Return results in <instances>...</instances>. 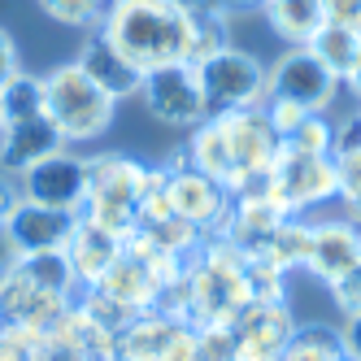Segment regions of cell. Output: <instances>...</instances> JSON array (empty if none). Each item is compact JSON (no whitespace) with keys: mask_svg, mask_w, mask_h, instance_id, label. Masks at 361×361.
Here are the masks:
<instances>
[{"mask_svg":"<svg viewBox=\"0 0 361 361\" xmlns=\"http://www.w3.org/2000/svg\"><path fill=\"white\" fill-rule=\"evenodd\" d=\"M188 166L218 178V183L244 200V196H270V166L283 152V140L270 126L266 109H226L209 114L200 126H192Z\"/></svg>","mask_w":361,"mask_h":361,"instance_id":"cell-1","label":"cell"},{"mask_svg":"<svg viewBox=\"0 0 361 361\" xmlns=\"http://www.w3.org/2000/svg\"><path fill=\"white\" fill-rule=\"evenodd\" d=\"M192 27L196 9L178 0H114L100 22V35L148 74L178 61L192 66Z\"/></svg>","mask_w":361,"mask_h":361,"instance_id":"cell-2","label":"cell"},{"mask_svg":"<svg viewBox=\"0 0 361 361\" xmlns=\"http://www.w3.org/2000/svg\"><path fill=\"white\" fill-rule=\"evenodd\" d=\"M161 170H148L135 157H122V152H100V157H87V196L79 218L96 222L114 231L118 240H126L135 231L140 218V200L144 192L157 183Z\"/></svg>","mask_w":361,"mask_h":361,"instance_id":"cell-3","label":"cell"},{"mask_svg":"<svg viewBox=\"0 0 361 361\" xmlns=\"http://www.w3.org/2000/svg\"><path fill=\"white\" fill-rule=\"evenodd\" d=\"M114 114H118V100L100 92L79 70V61L53 66L44 74V118L61 131L66 144L100 140L114 126Z\"/></svg>","mask_w":361,"mask_h":361,"instance_id":"cell-4","label":"cell"},{"mask_svg":"<svg viewBox=\"0 0 361 361\" xmlns=\"http://www.w3.org/2000/svg\"><path fill=\"white\" fill-rule=\"evenodd\" d=\"M196 79L204 92V109L226 114V109H257L266 105V66L244 48H222L196 66Z\"/></svg>","mask_w":361,"mask_h":361,"instance_id":"cell-5","label":"cell"},{"mask_svg":"<svg viewBox=\"0 0 361 361\" xmlns=\"http://www.w3.org/2000/svg\"><path fill=\"white\" fill-rule=\"evenodd\" d=\"M340 87H344V79L331 74L314 57V48H305V44L279 53V61L266 66V96L292 100V105H300L309 114H326L335 105V96H340Z\"/></svg>","mask_w":361,"mask_h":361,"instance_id":"cell-6","label":"cell"},{"mask_svg":"<svg viewBox=\"0 0 361 361\" xmlns=\"http://www.w3.org/2000/svg\"><path fill=\"white\" fill-rule=\"evenodd\" d=\"M140 100L161 126H174V131H192V126H200L204 118H209L200 79H196V66H188V61L148 70L144 83H140Z\"/></svg>","mask_w":361,"mask_h":361,"instance_id":"cell-7","label":"cell"},{"mask_svg":"<svg viewBox=\"0 0 361 361\" xmlns=\"http://www.w3.org/2000/svg\"><path fill=\"white\" fill-rule=\"evenodd\" d=\"M335 196V157H309V152L283 148L270 166V200L288 218H296L309 204H322Z\"/></svg>","mask_w":361,"mask_h":361,"instance_id":"cell-8","label":"cell"},{"mask_svg":"<svg viewBox=\"0 0 361 361\" xmlns=\"http://www.w3.org/2000/svg\"><path fill=\"white\" fill-rule=\"evenodd\" d=\"M166 174V200H170V209L192 222L200 235H218L226 214H231V204H235V196H231L218 178L209 174H200L192 166H161Z\"/></svg>","mask_w":361,"mask_h":361,"instance_id":"cell-9","label":"cell"},{"mask_svg":"<svg viewBox=\"0 0 361 361\" xmlns=\"http://www.w3.org/2000/svg\"><path fill=\"white\" fill-rule=\"evenodd\" d=\"M70 296L44 292L39 283H31L18 266L9 274H0V326L5 331H31V335H53L61 318L70 314Z\"/></svg>","mask_w":361,"mask_h":361,"instance_id":"cell-10","label":"cell"},{"mask_svg":"<svg viewBox=\"0 0 361 361\" xmlns=\"http://www.w3.org/2000/svg\"><path fill=\"white\" fill-rule=\"evenodd\" d=\"M231 340H235V357L240 361H279L283 348H288V340L296 335V318L288 300H248L235 318L226 322Z\"/></svg>","mask_w":361,"mask_h":361,"instance_id":"cell-11","label":"cell"},{"mask_svg":"<svg viewBox=\"0 0 361 361\" xmlns=\"http://www.w3.org/2000/svg\"><path fill=\"white\" fill-rule=\"evenodd\" d=\"M18 192L27 200L79 214L83 196H87V157L61 148V152H53V157H44L39 166H31L27 174H18Z\"/></svg>","mask_w":361,"mask_h":361,"instance_id":"cell-12","label":"cell"},{"mask_svg":"<svg viewBox=\"0 0 361 361\" xmlns=\"http://www.w3.org/2000/svg\"><path fill=\"white\" fill-rule=\"evenodd\" d=\"M5 226L22 252H48V248H66L74 226H79V214L74 209H53V204H39L18 196L13 209L5 214Z\"/></svg>","mask_w":361,"mask_h":361,"instance_id":"cell-13","label":"cell"},{"mask_svg":"<svg viewBox=\"0 0 361 361\" xmlns=\"http://www.w3.org/2000/svg\"><path fill=\"white\" fill-rule=\"evenodd\" d=\"M361 266V222L335 218V222H314V235H309V262L305 270L322 279L326 288L340 283L344 274H353Z\"/></svg>","mask_w":361,"mask_h":361,"instance_id":"cell-14","label":"cell"},{"mask_svg":"<svg viewBox=\"0 0 361 361\" xmlns=\"http://www.w3.org/2000/svg\"><path fill=\"white\" fill-rule=\"evenodd\" d=\"M79 70H83L105 96H114V100L140 96V83H144V70H140L131 57H122L100 31H92V35L83 39V48H79Z\"/></svg>","mask_w":361,"mask_h":361,"instance_id":"cell-15","label":"cell"},{"mask_svg":"<svg viewBox=\"0 0 361 361\" xmlns=\"http://www.w3.org/2000/svg\"><path fill=\"white\" fill-rule=\"evenodd\" d=\"M66 140L48 118H31V122H13L0 126V174H27L31 166H39L44 157L61 152Z\"/></svg>","mask_w":361,"mask_h":361,"instance_id":"cell-16","label":"cell"},{"mask_svg":"<svg viewBox=\"0 0 361 361\" xmlns=\"http://www.w3.org/2000/svg\"><path fill=\"white\" fill-rule=\"evenodd\" d=\"M283 218H288V214H283L270 196H244V200L231 204V214H226V222H222L218 235L226 244H235L244 257H262L266 244L274 240V231H279Z\"/></svg>","mask_w":361,"mask_h":361,"instance_id":"cell-17","label":"cell"},{"mask_svg":"<svg viewBox=\"0 0 361 361\" xmlns=\"http://www.w3.org/2000/svg\"><path fill=\"white\" fill-rule=\"evenodd\" d=\"M66 257H70V270L79 279V288H96V283L105 279V270L122 257V240L114 231L79 218V226H74V235L66 244Z\"/></svg>","mask_w":361,"mask_h":361,"instance_id":"cell-18","label":"cell"},{"mask_svg":"<svg viewBox=\"0 0 361 361\" xmlns=\"http://www.w3.org/2000/svg\"><path fill=\"white\" fill-rule=\"evenodd\" d=\"M96 292H105L118 305H131V309H157V300H161V279L152 274L148 262H140L135 252L122 248V257L105 270V279L96 283Z\"/></svg>","mask_w":361,"mask_h":361,"instance_id":"cell-19","label":"cell"},{"mask_svg":"<svg viewBox=\"0 0 361 361\" xmlns=\"http://www.w3.org/2000/svg\"><path fill=\"white\" fill-rule=\"evenodd\" d=\"M178 326L183 322H174L161 309H144L140 318H131L118 331V361H157Z\"/></svg>","mask_w":361,"mask_h":361,"instance_id":"cell-20","label":"cell"},{"mask_svg":"<svg viewBox=\"0 0 361 361\" xmlns=\"http://www.w3.org/2000/svg\"><path fill=\"white\" fill-rule=\"evenodd\" d=\"M262 13H266V22H270V31L288 44V48L309 44V39L322 31V22H326L322 0H266Z\"/></svg>","mask_w":361,"mask_h":361,"instance_id":"cell-21","label":"cell"},{"mask_svg":"<svg viewBox=\"0 0 361 361\" xmlns=\"http://www.w3.org/2000/svg\"><path fill=\"white\" fill-rule=\"evenodd\" d=\"M18 270L27 274L31 283H39L44 292H57V296H70V300H79V279H74L70 270V257L66 248H48V252H22V262Z\"/></svg>","mask_w":361,"mask_h":361,"instance_id":"cell-22","label":"cell"},{"mask_svg":"<svg viewBox=\"0 0 361 361\" xmlns=\"http://www.w3.org/2000/svg\"><path fill=\"white\" fill-rule=\"evenodd\" d=\"M44 118V74L18 70L13 79L0 83V126Z\"/></svg>","mask_w":361,"mask_h":361,"instance_id":"cell-23","label":"cell"},{"mask_svg":"<svg viewBox=\"0 0 361 361\" xmlns=\"http://www.w3.org/2000/svg\"><path fill=\"white\" fill-rule=\"evenodd\" d=\"M309 235H314V222H300V218H283L279 231H274V240L266 244V262H274L283 274L288 270H305L309 262Z\"/></svg>","mask_w":361,"mask_h":361,"instance_id":"cell-24","label":"cell"},{"mask_svg":"<svg viewBox=\"0 0 361 361\" xmlns=\"http://www.w3.org/2000/svg\"><path fill=\"white\" fill-rule=\"evenodd\" d=\"M305 48H314V57L331 70V74H344L353 70V61H357V53H361V35L357 31H348V27H335V22H322V31L309 39Z\"/></svg>","mask_w":361,"mask_h":361,"instance_id":"cell-25","label":"cell"},{"mask_svg":"<svg viewBox=\"0 0 361 361\" xmlns=\"http://www.w3.org/2000/svg\"><path fill=\"white\" fill-rule=\"evenodd\" d=\"M279 361H344L340 348V331H326V326H296V335L288 340Z\"/></svg>","mask_w":361,"mask_h":361,"instance_id":"cell-26","label":"cell"},{"mask_svg":"<svg viewBox=\"0 0 361 361\" xmlns=\"http://www.w3.org/2000/svg\"><path fill=\"white\" fill-rule=\"evenodd\" d=\"M114 0H39V9L61 22V27H74V31H100Z\"/></svg>","mask_w":361,"mask_h":361,"instance_id":"cell-27","label":"cell"},{"mask_svg":"<svg viewBox=\"0 0 361 361\" xmlns=\"http://www.w3.org/2000/svg\"><path fill=\"white\" fill-rule=\"evenodd\" d=\"M231 48V18L209 13V9H196V27H192V66H200L204 57Z\"/></svg>","mask_w":361,"mask_h":361,"instance_id":"cell-28","label":"cell"},{"mask_svg":"<svg viewBox=\"0 0 361 361\" xmlns=\"http://www.w3.org/2000/svg\"><path fill=\"white\" fill-rule=\"evenodd\" d=\"M244 283H248V300H288V283H283V270L266 257H244Z\"/></svg>","mask_w":361,"mask_h":361,"instance_id":"cell-29","label":"cell"},{"mask_svg":"<svg viewBox=\"0 0 361 361\" xmlns=\"http://www.w3.org/2000/svg\"><path fill=\"white\" fill-rule=\"evenodd\" d=\"M283 148L309 152V157H331V122H326V114H305L292 131L283 135Z\"/></svg>","mask_w":361,"mask_h":361,"instance_id":"cell-30","label":"cell"},{"mask_svg":"<svg viewBox=\"0 0 361 361\" xmlns=\"http://www.w3.org/2000/svg\"><path fill=\"white\" fill-rule=\"evenodd\" d=\"M335 196H340L348 209L361 218V152L335 157Z\"/></svg>","mask_w":361,"mask_h":361,"instance_id":"cell-31","label":"cell"},{"mask_svg":"<svg viewBox=\"0 0 361 361\" xmlns=\"http://www.w3.org/2000/svg\"><path fill=\"white\" fill-rule=\"evenodd\" d=\"M196 361H240L226 326H196Z\"/></svg>","mask_w":361,"mask_h":361,"instance_id":"cell-32","label":"cell"},{"mask_svg":"<svg viewBox=\"0 0 361 361\" xmlns=\"http://www.w3.org/2000/svg\"><path fill=\"white\" fill-rule=\"evenodd\" d=\"M348 152H361V109L331 126V157H348Z\"/></svg>","mask_w":361,"mask_h":361,"instance_id":"cell-33","label":"cell"},{"mask_svg":"<svg viewBox=\"0 0 361 361\" xmlns=\"http://www.w3.org/2000/svg\"><path fill=\"white\" fill-rule=\"evenodd\" d=\"M39 340H44V335H31V331H5V326H0V361H35Z\"/></svg>","mask_w":361,"mask_h":361,"instance_id":"cell-34","label":"cell"},{"mask_svg":"<svg viewBox=\"0 0 361 361\" xmlns=\"http://www.w3.org/2000/svg\"><path fill=\"white\" fill-rule=\"evenodd\" d=\"M331 300L340 314H361V266L353 274H344L340 283H331Z\"/></svg>","mask_w":361,"mask_h":361,"instance_id":"cell-35","label":"cell"},{"mask_svg":"<svg viewBox=\"0 0 361 361\" xmlns=\"http://www.w3.org/2000/svg\"><path fill=\"white\" fill-rule=\"evenodd\" d=\"M262 109H266V118H270V126H274V131H279V140H283V135H288V131H292V126H296V122H300V118L309 114V109H300V105H292V100H274V96H266V105H262Z\"/></svg>","mask_w":361,"mask_h":361,"instance_id":"cell-36","label":"cell"},{"mask_svg":"<svg viewBox=\"0 0 361 361\" xmlns=\"http://www.w3.org/2000/svg\"><path fill=\"white\" fill-rule=\"evenodd\" d=\"M35 361H92L79 344H70L61 340V335H44L39 348H35Z\"/></svg>","mask_w":361,"mask_h":361,"instance_id":"cell-37","label":"cell"},{"mask_svg":"<svg viewBox=\"0 0 361 361\" xmlns=\"http://www.w3.org/2000/svg\"><path fill=\"white\" fill-rule=\"evenodd\" d=\"M322 13L335 27H348L361 35V0H322Z\"/></svg>","mask_w":361,"mask_h":361,"instance_id":"cell-38","label":"cell"},{"mask_svg":"<svg viewBox=\"0 0 361 361\" xmlns=\"http://www.w3.org/2000/svg\"><path fill=\"white\" fill-rule=\"evenodd\" d=\"M157 361H196V326H178L174 331V340L166 344V353L157 357Z\"/></svg>","mask_w":361,"mask_h":361,"instance_id":"cell-39","label":"cell"},{"mask_svg":"<svg viewBox=\"0 0 361 361\" xmlns=\"http://www.w3.org/2000/svg\"><path fill=\"white\" fill-rule=\"evenodd\" d=\"M340 348L348 361H361V314H348L340 326Z\"/></svg>","mask_w":361,"mask_h":361,"instance_id":"cell-40","label":"cell"},{"mask_svg":"<svg viewBox=\"0 0 361 361\" xmlns=\"http://www.w3.org/2000/svg\"><path fill=\"white\" fill-rule=\"evenodd\" d=\"M22 70V57H18V44H13V35L0 27V83L5 79H13V74Z\"/></svg>","mask_w":361,"mask_h":361,"instance_id":"cell-41","label":"cell"},{"mask_svg":"<svg viewBox=\"0 0 361 361\" xmlns=\"http://www.w3.org/2000/svg\"><path fill=\"white\" fill-rule=\"evenodd\" d=\"M266 0H204V9L209 13H222V18H235V13H252L262 9Z\"/></svg>","mask_w":361,"mask_h":361,"instance_id":"cell-42","label":"cell"},{"mask_svg":"<svg viewBox=\"0 0 361 361\" xmlns=\"http://www.w3.org/2000/svg\"><path fill=\"white\" fill-rule=\"evenodd\" d=\"M22 262V248L13 244V235H9V226L0 222V274H9L13 266Z\"/></svg>","mask_w":361,"mask_h":361,"instance_id":"cell-43","label":"cell"},{"mask_svg":"<svg viewBox=\"0 0 361 361\" xmlns=\"http://www.w3.org/2000/svg\"><path fill=\"white\" fill-rule=\"evenodd\" d=\"M18 196H22V192L13 188V178H9V174H0V222H5V214L13 209V200H18Z\"/></svg>","mask_w":361,"mask_h":361,"instance_id":"cell-44","label":"cell"},{"mask_svg":"<svg viewBox=\"0 0 361 361\" xmlns=\"http://www.w3.org/2000/svg\"><path fill=\"white\" fill-rule=\"evenodd\" d=\"M344 87H348V92H353V96L361 100V53H357V61H353V70L344 74Z\"/></svg>","mask_w":361,"mask_h":361,"instance_id":"cell-45","label":"cell"},{"mask_svg":"<svg viewBox=\"0 0 361 361\" xmlns=\"http://www.w3.org/2000/svg\"><path fill=\"white\" fill-rule=\"evenodd\" d=\"M344 361H348V357H344Z\"/></svg>","mask_w":361,"mask_h":361,"instance_id":"cell-46","label":"cell"}]
</instances>
